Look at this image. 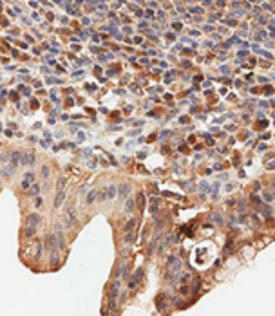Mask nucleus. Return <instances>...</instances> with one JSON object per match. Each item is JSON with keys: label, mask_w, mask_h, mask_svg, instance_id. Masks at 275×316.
I'll use <instances>...</instances> for the list:
<instances>
[{"label": "nucleus", "mask_w": 275, "mask_h": 316, "mask_svg": "<svg viewBox=\"0 0 275 316\" xmlns=\"http://www.w3.org/2000/svg\"><path fill=\"white\" fill-rule=\"evenodd\" d=\"M118 291H119V284L118 282H114V284L111 285V291H109V302H111V307H114L116 304H114V298H116V294H118Z\"/></svg>", "instance_id": "1"}, {"label": "nucleus", "mask_w": 275, "mask_h": 316, "mask_svg": "<svg viewBox=\"0 0 275 316\" xmlns=\"http://www.w3.org/2000/svg\"><path fill=\"white\" fill-rule=\"evenodd\" d=\"M40 253H42V244H40V242H35V244L31 246V257H33V260H38L40 258Z\"/></svg>", "instance_id": "2"}, {"label": "nucleus", "mask_w": 275, "mask_h": 316, "mask_svg": "<svg viewBox=\"0 0 275 316\" xmlns=\"http://www.w3.org/2000/svg\"><path fill=\"white\" fill-rule=\"evenodd\" d=\"M40 224V215H36V213H31L29 217H27V226H38Z\"/></svg>", "instance_id": "3"}, {"label": "nucleus", "mask_w": 275, "mask_h": 316, "mask_svg": "<svg viewBox=\"0 0 275 316\" xmlns=\"http://www.w3.org/2000/svg\"><path fill=\"white\" fill-rule=\"evenodd\" d=\"M141 275H143V269H139V271H138L136 275H134V278H132V282H129V289H132V287L136 285V284H138L139 280H141Z\"/></svg>", "instance_id": "4"}, {"label": "nucleus", "mask_w": 275, "mask_h": 316, "mask_svg": "<svg viewBox=\"0 0 275 316\" xmlns=\"http://www.w3.org/2000/svg\"><path fill=\"white\" fill-rule=\"evenodd\" d=\"M105 197L107 199H114V197H116V186H109V188H107Z\"/></svg>", "instance_id": "5"}, {"label": "nucleus", "mask_w": 275, "mask_h": 316, "mask_svg": "<svg viewBox=\"0 0 275 316\" xmlns=\"http://www.w3.org/2000/svg\"><path fill=\"white\" fill-rule=\"evenodd\" d=\"M47 247L51 251L56 247V235H55V237H47Z\"/></svg>", "instance_id": "6"}, {"label": "nucleus", "mask_w": 275, "mask_h": 316, "mask_svg": "<svg viewBox=\"0 0 275 316\" xmlns=\"http://www.w3.org/2000/svg\"><path fill=\"white\" fill-rule=\"evenodd\" d=\"M33 154H24L22 156V159H20V163H24V164H27V163H33Z\"/></svg>", "instance_id": "7"}, {"label": "nucleus", "mask_w": 275, "mask_h": 316, "mask_svg": "<svg viewBox=\"0 0 275 316\" xmlns=\"http://www.w3.org/2000/svg\"><path fill=\"white\" fill-rule=\"evenodd\" d=\"M96 197H98V192H96V190H92L89 195H87V204H92V203L96 200Z\"/></svg>", "instance_id": "8"}, {"label": "nucleus", "mask_w": 275, "mask_h": 316, "mask_svg": "<svg viewBox=\"0 0 275 316\" xmlns=\"http://www.w3.org/2000/svg\"><path fill=\"white\" fill-rule=\"evenodd\" d=\"M56 246L58 247H63V237H62V231H56Z\"/></svg>", "instance_id": "9"}, {"label": "nucleus", "mask_w": 275, "mask_h": 316, "mask_svg": "<svg viewBox=\"0 0 275 316\" xmlns=\"http://www.w3.org/2000/svg\"><path fill=\"white\" fill-rule=\"evenodd\" d=\"M129 192H130V186H129V184H121V186H119V195L125 197Z\"/></svg>", "instance_id": "10"}, {"label": "nucleus", "mask_w": 275, "mask_h": 316, "mask_svg": "<svg viewBox=\"0 0 275 316\" xmlns=\"http://www.w3.org/2000/svg\"><path fill=\"white\" fill-rule=\"evenodd\" d=\"M62 200H63V190H62V192H58V195H56V199H55V206L58 208L60 204H62Z\"/></svg>", "instance_id": "11"}, {"label": "nucleus", "mask_w": 275, "mask_h": 316, "mask_svg": "<svg viewBox=\"0 0 275 316\" xmlns=\"http://www.w3.org/2000/svg\"><path fill=\"white\" fill-rule=\"evenodd\" d=\"M134 226H136V219H130L129 222H127V226H125V231H132Z\"/></svg>", "instance_id": "12"}, {"label": "nucleus", "mask_w": 275, "mask_h": 316, "mask_svg": "<svg viewBox=\"0 0 275 316\" xmlns=\"http://www.w3.org/2000/svg\"><path fill=\"white\" fill-rule=\"evenodd\" d=\"M24 235H25V237H33V235H35V228L27 226V228H25V231H24Z\"/></svg>", "instance_id": "13"}, {"label": "nucleus", "mask_w": 275, "mask_h": 316, "mask_svg": "<svg viewBox=\"0 0 275 316\" xmlns=\"http://www.w3.org/2000/svg\"><path fill=\"white\" fill-rule=\"evenodd\" d=\"M132 240H134V235H132V231H127V235H125V244H130Z\"/></svg>", "instance_id": "14"}, {"label": "nucleus", "mask_w": 275, "mask_h": 316, "mask_svg": "<svg viewBox=\"0 0 275 316\" xmlns=\"http://www.w3.org/2000/svg\"><path fill=\"white\" fill-rule=\"evenodd\" d=\"M56 262H58V257H56V251L53 249V255H51V264H53V267H56Z\"/></svg>", "instance_id": "15"}, {"label": "nucleus", "mask_w": 275, "mask_h": 316, "mask_svg": "<svg viewBox=\"0 0 275 316\" xmlns=\"http://www.w3.org/2000/svg\"><path fill=\"white\" fill-rule=\"evenodd\" d=\"M134 210V200H127L125 204V211H132Z\"/></svg>", "instance_id": "16"}, {"label": "nucleus", "mask_w": 275, "mask_h": 316, "mask_svg": "<svg viewBox=\"0 0 275 316\" xmlns=\"http://www.w3.org/2000/svg\"><path fill=\"white\" fill-rule=\"evenodd\" d=\"M143 200H145L143 193H139V195H138V206H139V208H145V203H143Z\"/></svg>", "instance_id": "17"}, {"label": "nucleus", "mask_w": 275, "mask_h": 316, "mask_svg": "<svg viewBox=\"0 0 275 316\" xmlns=\"http://www.w3.org/2000/svg\"><path fill=\"white\" fill-rule=\"evenodd\" d=\"M63 184H65V177H60L58 179V192L63 190Z\"/></svg>", "instance_id": "18"}, {"label": "nucleus", "mask_w": 275, "mask_h": 316, "mask_svg": "<svg viewBox=\"0 0 275 316\" xmlns=\"http://www.w3.org/2000/svg\"><path fill=\"white\" fill-rule=\"evenodd\" d=\"M42 175H44V177H49V168H47V166L42 168Z\"/></svg>", "instance_id": "19"}, {"label": "nucleus", "mask_w": 275, "mask_h": 316, "mask_svg": "<svg viewBox=\"0 0 275 316\" xmlns=\"http://www.w3.org/2000/svg\"><path fill=\"white\" fill-rule=\"evenodd\" d=\"M31 193H35V195H36V193H38V186H33V190H31Z\"/></svg>", "instance_id": "20"}, {"label": "nucleus", "mask_w": 275, "mask_h": 316, "mask_svg": "<svg viewBox=\"0 0 275 316\" xmlns=\"http://www.w3.org/2000/svg\"><path fill=\"white\" fill-rule=\"evenodd\" d=\"M35 206H42V199H40V197L36 199V203H35Z\"/></svg>", "instance_id": "21"}]
</instances>
